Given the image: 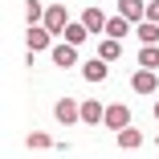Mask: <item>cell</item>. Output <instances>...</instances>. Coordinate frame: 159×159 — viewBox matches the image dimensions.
I'll use <instances>...</instances> for the list:
<instances>
[{
  "mask_svg": "<svg viewBox=\"0 0 159 159\" xmlns=\"http://www.w3.org/2000/svg\"><path fill=\"white\" fill-rule=\"evenodd\" d=\"M25 16H29V25H41L45 20V8L37 4V0H29V4H25Z\"/></svg>",
  "mask_w": 159,
  "mask_h": 159,
  "instance_id": "e0dca14e",
  "label": "cell"
},
{
  "mask_svg": "<svg viewBox=\"0 0 159 159\" xmlns=\"http://www.w3.org/2000/svg\"><path fill=\"white\" fill-rule=\"evenodd\" d=\"M118 53H122V45H118V37H106V41L98 45V57H106V61H114Z\"/></svg>",
  "mask_w": 159,
  "mask_h": 159,
  "instance_id": "2e32d148",
  "label": "cell"
},
{
  "mask_svg": "<svg viewBox=\"0 0 159 159\" xmlns=\"http://www.w3.org/2000/svg\"><path fill=\"white\" fill-rule=\"evenodd\" d=\"M114 139H118V147H122V151H135V147H143V135L135 131V126H122V131H114Z\"/></svg>",
  "mask_w": 159,
  "mask_h": 159,
  "instance_id": "ba28073f",
  "label": "cell"
},
{
  "mask_svg": "<svg viewBox=\"0 0 159 159\" xmlns=\"http://www.w3.org/2000/svg\"><path fill=\"white\" fill-rule=\"evenodd\" d=\"M106 126H114V131H122V126H131V110H126L122 102H114V106H106V118H102Z\"/></svg>",
  "mask_w": 159,
  "mask_h": 159,
  "instance_id": "3957f363",
  "label": "cell"
},
{
  "mask_svg": "<svg viewBox=\"0 0 159 159\" xmlns=\"http://www.w3.org/2000/svg\"><path fill=\"white\" fill-rule=\"evenodd\" d=\"M61 37H66L70 45H82V41L90 37V29H86V20H70V25H66V33H61Z\"/></svg>",
  "mask_w": 159,
  "mask_h": 159,
  "instance_id": "7c38bea8",
  "label": "cell"
},
{
  "mask_svg": "<svg viewBox=\"0 0 159 159\" xmlns=\"http://www.w3.org/2000/svg\"><path fill=\"white\" fill-rule=\"evenodd\" d=\"M131 86H135L139 94H155V90H159V78H155V70H143V66H139V74L131 78Z\"/></svg>",
  "mask_w": 159,
  "mask_h": 159,
  "instance_id": "277c9868",
  "label": "cell"
},
{
  "mask_svg": "<svg viewBox=\"0 0 159 159\" xmlns=\"http://www.w3.org/2000/svg\"><path fill=\"white\" fill-rule=\"evenodd\" d=\"M147 20H159V0H147Z\"/></svg>",
  "mask_w": 159,
  "mask_h": 159,
  "instance_id": "d6986e66",
  "label": "cell"
},
{
  "mask_svg": "<svg viewBox=\"0 0 159 159\" xmlns=\"http://www.w3.org/2000/svg\"><path fill=\"white\" fill-rule=\"evenodd\" d=\"M53 61H57L61 70H70L74 61H78V45H70V41H66V45H57V49H53Z\"/></svg>",
  "mask_w": 159,
  "mask_h": 159,
  "instance_id": "30bf717a",
  "label": "cell"
},
{
  "mask_svg": "<svg viewBox=\"0 0 159 159\" xmlns=\"http://www.w3.org/2000/svg\"><path fill=\"white\" fill-rule=\"evenodd\" d=\"M49 29L45 25H29V53H41V49H49Z\"/></svg>",
  "mask_w": 159,
  "mask_h": 159,
  "instance_id": "5b68a950",
  "label": "cell"
},
{
  "mask_svg": "<svg viewBox=\"0 0 159 159\" xmlns=\"http://www.w3.org/2000/svg\"><path fill=\"white\" fill-rule=\"evenodd\" d=\"M131 25H135V20H126L122 12H118V16H110V20H106V37H118V41H122L126 33H131Z\"/></svg>",
  "mask_w": 159,
  "mask_h": 159,
  "instance_id": "8fae6325",
  "label": "cell"
},
{
  "mask_svg": "<svg viewBox=\"0 0 159 159\" xmlns=\"http://www.w3.org/2000/svg\"><path fill=\"white\" fill-rule=\"evenodd\" d=\"M135 33H139L143 45H159V20H139V25H135Z\"/></svg>",
  "mask_w": 159,
  "mask_h": 159,
  "instance_id": "9c48e42d",
  "label": "cell"
},
{
  "mask_svg": "<svg viewBox=\"0 0 159 159\" xmlns=\"http://www.w3.org/2000/svg\"><path fill=\"white\" fill-rule=\"evenodd\" d=\"M118 12L139 25V20H147V0H118Z\"/></svg>",
  "mask_w": 159,
  "mask_h": 159,
  "instance_id": "8992f818",
  "label": "cell"
},
{
  "mask_svg": "<svg viewBox=\"0 0 159 159\" xmlns=\"http://www.w3.org/2000/svg\"><path fill=\"white\" fill-rule=\"evenodd\" d=\"M106 74H110V70H106V57H98V61H86V66H82V78H86L90 86H94V82H106Z\"/></svg>",
  "mask_w": 159,
  "mask_h": 159,
  "instance_id": "52a82bcc",
  "label": "cell"
},
{
  "mask_svg": "<svg viewBox=\"0 0 159 159\" xmlns=\"http://www.w3.org/2000/svg\"><path fill=\"white\" fill-rule=\"evenodd\" d=\"M155 118H159V102H155Z\"/></svg>",
  "mask_w": 159,
  "mask_h": 159,
  "instance_id": "ffe728a7",
  "label": "cell"
},
{
  "mask_svg": "<svg viewBox=\"0 0 159 159\" xmlns=\"http://www.w3.org/2000/svg\"><path fill=\"white\" fill-rule=\"evenodd\" d=\"M41 25L49 29L53 37H61V33H66V25H70V12L61 8V4H53V8H45V20H41Z\"/></svg>",
  "mask_w": 159,
  "mask_h": 159,
  "instance_id": "6da1fadb",
  "label": "cell"
},
{
  "mask_svg": "<svg viewBox=\"0 0 159 159\" xmlns=\"http://www.w3.org/2000/svg\"><path fill=\"white\" fill-rule=\"evenodd\" d=\"M139 66L143 70H159V45H143L139 49Z\"/></svg>",
  "mask_w": 159,
  "mask_h": 159,
  "instance_id": "9a60e30c",
  "label": "cell"
},
{
  "mask_svg": "<svg viewBox=\"0 0 159 159\" xmlns=\"http://www.w3.org/2000/svg\"><path fill=\"white\" fill-rule=\"evenodd\" d=\"M102 118H106V106H98L94 98H90V102H82V122H90V126H94V122H102Z\"/></svg>",
  "mask_w": 159,
  "mask_h": 159,
  "instance_id": "4fadbf2b",
  "label": "cell"
},
{
  "mask_svg": "<svg viewBox=\"0 0 159 159\" xmlns=\"http://www.w3.org/2000/svg\"><path fill=\"white\" fill-rule=\"evenodd\" d=\"M53 114H57V122H61V126L82 122V106H78V102H70V98H61V102L53 106Z\"/></svg>",
  "mask_w": 159,
  "mask_h": 159,
  "instance_id": "7a4b0ae2",
  "label": "cell"
},
{
  "mask_svg": "<svg viewBox=\"0 0 159 159\" xmlns=\"http://www.w3.org/2000/svg\"><path fill=\"white\" fill-rule=\"evenodd\" d=\"M82 20H86L90 33H106V16H102L98 8H86V12H82Z\"/></svg>",
  "mask_w": 159,
  "mask_h": 159,
  "instance_id": "5bb4252c",
  "label": "cell"
},
{
  "mask_svg": "<svg viewBox=\"0 0 159 159\" xmlns=\"http://www.w3.org/2000/svg\"><path fill=\"white\" fill-rule=\"evenodd\" d=\"M29 147H33V151H45L49 147V135L45 131H33V135H29Z\"/></svg>",
  "mask_w": 159,
  "mask_h": 159,
  "instance_id": "ac0fdd59",
  "label": "cell"
}]
</instances>
